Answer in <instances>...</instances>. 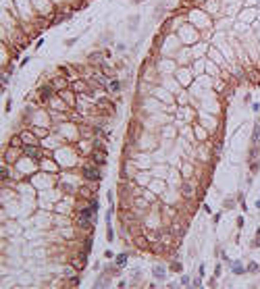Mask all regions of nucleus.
Returning a JSON list of instances; mask_svg holds the SVG:
<instances>
[{
    "label": "nucleus",
    "instance_id": "1",
    "mask_svg": "<svg viewBox=\"0 0 260 289\" xmlns=\"http://www.w3.org/2000/svg\"><path fill=\"white\" fill-rule=\"evenodd\" d=\"M94 214H96V210H94L92 206L86 208V210H83V212L79 214V225H81V227H87V225H89V223L94 220Z\"/></svg>",
    "mask_w": 260,
    "mask_h": 289
},
{
    "label": "nucleus",
    "instance_id": "2",
    "mask_svg": "<svg viewBox=\"0 0 260 289\" xmlns=\"http://www.w3.org/2000/svg\"><path fill=\"white\" fill-rule=\"evenodd\" d=\"M83 177L89 181H98L100 179V171L96 166H83Z\"/></svg>",
    "mask_w": 260,
    "mask_h": 289
},
{
    "label": "nucleus",
    "instance_id": "3",
    "mask_svg": "<svg viewBox=\"0 0 260 289\" xmlns=\"http://www.w3.org/2000/svg\"><path fill=\"white\" fill-rule=\"evenodd\" d=\"M25 154H27L29 158H42V150H40L36 144H29V146H25Z\"/></svg>",
    "mask_w": 260,
    "mask_h": 289
},
{
    "label": "nucleus",
    "instance_id": "4",
    "mask_svg": "<svg viewBox=\"0 0 260 289\" xmlns=\"http://www.w3.org/2000/svg\"><path fill=\"white\" fill-rule=\"evenodd\" d=\"M17 156H19V152H17V146H10V148L6 150V154H4V160H6V165L15 162V160H17Z\"/></svg>",
    "mask_w": 260,
    "mask_h": 289
},
{
    "label": "nucleus",
    "instance_id": "5",
    "mask_svg": "<svg viewBox=\"0 0 260 289\" xmlns=\"http://www.w3.org/2000/svg\"><path fill=\"white\" fill-rule=\"evenodd\" d=\"M21 142H23L25 146H29V144H36L38 139H36V135H34V133H29V131H23V133H21Z\"/></svg>",
    "mask_w": 260,
    "mask_h": 289
},
{
    "label": "nucleus",
    "instance_id": "6",
    "mask_svg": "<svg viewBox=\"0 0 260 289\" xmlns=\"http://www.w3.org/2000/svg\"><path fill=\"white\" fill-rule=\"evenodd\" d=\"M71 262H73V266H75V268H81V266L86 264V258H79V256H77V258H73Z\"/></svg>",
    "mask_w": 260,
    "mask_h": 289
},
{
    "label": "nucleus",
    "instance_id": "7",
    "mask_svg": "<svg viewBox=\"0 0 260 289\" xmlns=\"http://www.w3.org/2000/svg\"><path fill=\"white\" fill-rule=\"evenodd\" d=\"M94 160H96V162H104V160H106V158H104V152H98V150H96V152H94Z\"/></svg>",
    "mask_w": 260,
    "mask_h": 289
},
{
    "label": "nucleus",
    "instance_id": "8",
    "mask_svg": "<svg viewBox=\"0 0 260 289\" xmlns=\"http://www.w3.org/2000/svg\"><path fill=\"white\" fill-rule=\"evenodd\" d=\"M233 273H235V275H244V266H241L239 262H235V264H233Z\"/></svg>",
    "mask_w": 260,
    "mask_h": 289
},
{
    "label": "nucleus",
    "instance_id": "9",
    "mask_svg": "<svg viewBox=\"0 0 260 289\" xmlns=\"http://www.w3.org/2000/svg\"><path fill=\"white\" fill-rule=\"evenodd\" d=\"M108 87H110V92H117V89L121 87V83H119V81H110V83H108Z\"/></svg>",
    "mask_w": 260,
    "mask_h": 289
},
{
    "label": "nucleus",
    "instance_id": "10",
    "mask_svg": "<svg viewBox=\"0 0 260 289\" xmlns=\"http://www.w3.org/2000/svg\"><path fill=\"white\" fill-rule=\"evenodd\" d=\"M125 262H127V256H125V254H121V256L117 258V264H119V266H123Z\"/></svg>",
    "mask_w": 260,
    "mask_h": 289
},
{
    "label": "nucleus",
    "instance_id": "11",
    "mask_svg": "<svg viewBox=\"0 0 260 289\" xmlns=\"http://www.w3.org/2000/svg\"><path fill=\"white\" fill-rule=\"evenodd\" d=\"M154 273H156V277H158V279H162V277H165V270H162L160 266H156V268H154Z\"/></svg>",
    "mask_w": 260,
    "mask_h": 289
},
{
    "label": "nucleus",
    "instance_id": "12",
    "mask_svg": "<svg viewBox=\"0 0 260 289\" xmlns=\"http://www.w3.org/2000/svg\"><path fill=\"white\" fill-rule=\"evenodd\" d=\"M248 270H250V273H256V270H258V264H256V262H250Z\"/></svg>",
    "mask_w": 260,
    "mask_h": 289
},
{
    "label": "nucleus",
    "instance_id": "13",
    "mask_svg": "<svg viewBox=\"0 0 260 289\" xmlns=\"http://www.w3.org/2000/svg\"><path fill=\"white\" fill-rule=\"evenodd\" d=\"M73 87H75V92H83V83H81V81H77Z\"/></svg>",
    "mask_w": 260,
    "mask_h": 289
},
{
    "label": "nucleus",
    "instance_id": "14",
    "mask_svg": "<svg viewBox=\"0 0 260 289\" xmlns=\"http://www.w3.org/2000/svg\"><path fill=\"white\" fill-rule=\"evenodd\" d=\"M54 85H56V87H60V85H65V81H63V79H56V81H54Z\"/></svg>",
    "mask_w": 260,
    "mask_h": 289
},
{
    "label": "nucleus",
    "instance_id": "15",
    "mask_svg": "<svg viewBox=\"0 0 260 289\" xmlns=\"http://www.w3.org/2000/svg\"><path fill=\"white\" fill-rule=\"evenodd\" d=\"M256 246H260V231H258V241H256Z\"/></svg>",
    "mask_w": 260,
    "mask_h": 289
}]
</instances>
